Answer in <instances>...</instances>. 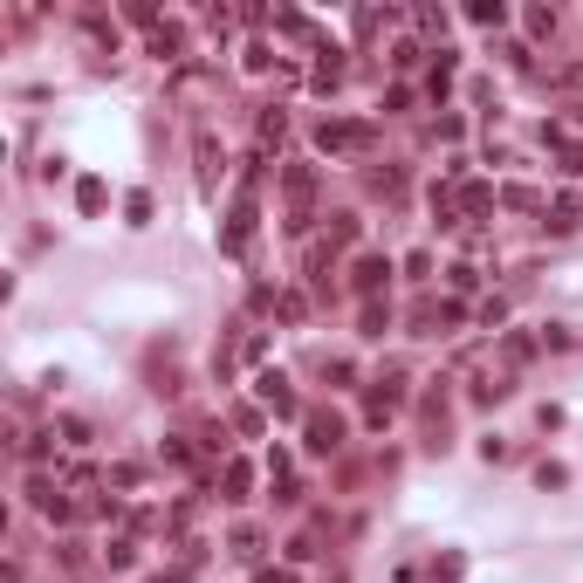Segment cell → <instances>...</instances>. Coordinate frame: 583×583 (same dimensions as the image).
I'll return each instance as SVG.
<instances>
[{
	"label": "cell",
	"instance_id": "cell-1",
	"mask_svg": "<svg viewBox=\"0 0 583 583\" xmlns=\"http://www.w3.org/2000/svg\"><path fill=\"white\" fill-rule=\"evenodd\" d=\"M282 192H289V234H309V220H316V172H309V165H289V172H282Z\"/></svg>",
	"mask_w": 583,
	"mask_h": 583
},
{
	"label": "cell",
	"instance_id": "cell-2",
	"mask_svg": "<svg viewBox=\"0 0 583 583\" xmlns=\"http://www.w3.org/2000/svg\"><path fill=\"white\" fill-rule=\"evenodd\" d=\"M405 405V371H385V377H371V398H364V419L371 425H385Z\"/></svg>",
	"mask_w": 583,
	"mask_h": 583
},
{
	"label": "cell",
	"instance_id": "cell-3",
	"mask_svg": "<svg viewBox=\"0 0 583 583\" xmlns=\"http://www.w3.org/2000/svg\"><path fill=\"white\" fill-rule=\"evenodd\" d=\"M316 152H371V124H344V117H330L316 131Z\"/></svg>",
	"mask_w": 583,
	"mask_h": 583
},
{
	"label": "cell",
	"instance_id": "cell-4",
	"mask_svg": "<svg viewBox=\"0 0 583 583\" xmlns=\"http://www.w3.org/2000/svg\"><path fill=\"white\" fill-rule=\"evenodd\" d=\"M302 432H309V453H344V432H350V425L337 419V412H309Z\"/></svg>",
	"mask_w": 583,
	"mask_h": 583
},
{
	"label": "cell",
	"instance_id": "cell-5",
	"mask_svg": "<svg viewBox=\"0 0 583 583\" xmlns=\"http://www.w3.org/2000/svg\"><path fill=\"white\" fill-rule=\"evenodd\" d=\"M254 192H240L234 199V213H227V254H247V240H254Z\"/></svg>",
	"mask_w": 583,
	"mask_h": 583
},
{
	"label": "cell",
	"instance_id": "cell-6",
	"mask_svg": "<svg viewBox=\"0 0 583 583\" xmlns=\"http://www.w3.org/2000/svg\"><path fill=\"white\" fill-rule=\"evenodd\" d=\"M350 282H357V295H364V302H377V295H385V282H392V261H385V254H357Z\"/></svg>",
	"mask_w": 583,
	"mask_h": 583
},
{
	"label": "cell",
	"instance_id": "cell-7",
	"mask_svg": "<svg viewBox=\"0 0 583 583\" xmlns=\"http://www.w3.org/2000/svg\"><path fill=\"white\" fill-rule=\"evenodd\" d=\"M192 172H199V192H213V186H220V144H213V131H206V124L192 131Z\"/></svg>",
	"mask_w": 583,
	"mask_h": 583
},
{
	"label": "cell",
	"instance_id": "cell-8",
	"mask_svg": "<svg viewBox=\"0 0 583 583\" xmlns=\"http://www.w3.org/2000/svg\"><path fill=\"white\" fill-rule=\"evenodd\" d=\"M254 392H261V405L275 412V419H295V392H289V377H282V371H261V377H254Z\"/></svg>",
	"mask_w": 583,
	"mask_h": 583
},
{
	"label": "cell",
	"instance_id": "cell-9",
	"mask_svg": "<svg viewBox=\"0 0 583 583\" xmlns=\"http://www.w3.org/2000/svg\"><path fill=\"white\" fill-rule=\"evenodd\" d=\"M282 137H289V117H282V110H261V124H254V165H261Z\"/></svg>",
	"mask_w": 583,
	"mask_h": 583
},
{
	"label": "cell",
	"instance_id": "cell-10",
	"mask_svg": "<svg viewBox=\"0 0 583 583\" xmlns=\"http://www.w3.org/2000/svg\"><path fill=\"white\" fill-rule=\"evenodd\" d=\"M542 227H549V234H577V227H583V199L563 192L556 206H542Z\"/></svg>",
	"mask_w": 583,
	"mask_h": 583
},
{
	"label": "cell",
	"instance_id": "cell-11",
	"mask_svg": "<svg viewBox=\"0 0 583 583\" xmlns=\"http://www.w3.org/2000/svg\"><path fill=\"white\" fill-rule=\"evenodd\" d=\"M535 350H542V337H529V330H508V337H501V364H529Z\"/></svg>",
	"mask_w": 583,
	"mask_h": 583
},
{
	"label": "cell",
	"instance_id": "cell-12",
	"mask_svg": "<svg viewBox=\"0 0 583 583\" xmlns=\"http://www.w3.org/2000/svg\"><path fill=\"white\" fill-rule=\"evenodd\" d=\"M152 55H159V62H179V55H186V35H179V27H152Z\"/></svg>",
	"mask_w": 583,
	"mask_h": 583
},
{
	"label": "cell",
	"instance_id": "cell-13",
	"mask_svg": "<svg viewBox=\"0 0 583 583\" xmlns=\"http://www.w3.org/2000/svg\"><path fill=\"white\" fill-rule=\"evenodd\" d=\"M220 487H227V501H247V487H254V474H247V460H227V474H220Z\"/></svg>",
	"mask_w": 583,
	"mask_h": 583
},
{
	"label": "cell",
	"instance_id": "cell-14",
	"mask_svg": "<svg viewBox=\"0 0 583 583\" xmlns=\"http://www.w3.org/2000/svg\"><path fill=\"white\" fill-rule=\"evenodd\" d=\"M487 206H494V186H480V179H467V186H460V213H474V220H480Z\"/></svg>",
	"mask_w": 583,
	"mask_h": 583
},
{
	"label": "cell",
	"instance_id": "cell-15",
	"mask_svg": "<svg viewBox=\"0 0 583 583\" xmlns=\"http://www.w3.org/2000/svg\"><path fill=\"white\" fill-rule=\"evenodd\" d=\"M508 392H515V385H508V371H494V377H480V385H474V405H501Z\"/></svg>",
	"mask_w": 583,
	"mask_h": 583
},
{
	"label": "cell",
	"instance_id": "cell-16",
	"mask_svg": "<svg viewBox=\"0 0 583 583\" xmlns=\"http://www.w3.org/2000/svg\"><path fill=\"white\" fill-rule=\"evenodd\" d=\"M104 563H110V570H131V563H137V542H131V535L104 542Z\"/></svg>",
	"mask_w": 583,
	"mask_h": 583
},
{
	"label": "cell",
	"instance_id": "cell-17",
	"mask_svg": "<svg viewBox=\"0 0 583 583\" xmlns=\"http://www.w3.org/2000/svg\"><path fill=\"white\" fill-rule=\"evenodd\" d=\"M357 240V213H330V247H350Z\"/></svg>",
	"mask_w": 583,
	"mask_h": 583
},
{
	"label": "cell",
	"instance_id": "cell-18",
	"mask_svg": "<svg viewBox=\"0 0 583 583\" xmlns=\"http://www.w3.org/2000/svg\"><path fill=\"white\" fill-rule=\"evenodd\" d=\"M385 330H392V309H385V302H364V330H357V337H385Z\"/></svg>",
	"mask_w": 583,
	"mask_h": 583
},
{
	"label": "cell",
	"instance_id": "cell-19",
	"mask_svg": "<svg viewBox=\"0 0 583 583\" xmlns=\"http://www.w3.org/2000/svg\"><path fill=\"white\" fill-rule=\"evenodd\" d=\"M227 549H234L240 563H254V556H261V529H234V542H227Z\"/></svg>",
	"mask_w": 583,
	"mask_h": 583
},
{
	"label": "cell",
	"instance_id": "cell-20",
	"mask_svg": "<svg viewBox=\"0 0 583 583\" xmlns=\"http://www.w3.org/2000/svg\"><path fill=\"white\" fill-rule=\"evenodd\" d=\"M104 199H110L104 179H82V186H76V206H82V213H104Z\"/></svg>",
	"mask_w": 583,
	"mask_h": 583
},
{
	"label": "cell",
	"instance_id": "cell-21",
	"mask_svg": "<svg viewBox=\"0 0 583 583\" xmlns=\"http://www.w3.org/2000/svg\"><path fill=\"white\" fill-rule=\"evenodd\" d=\"M467 21H474V27H501L508 7H487V0H474V7H467Z\"/></svg>",
	"mask_w": 583,
	"mask_h": 583
},
{
	"label": "cell",
	"instance_id": "cell-22",
	"mask_svg": "<svg viewBox=\"0 0 583 583\" xmlns=\"http://www.w3.org/2000/svg\"><path fill=\"white\" fill-rule=\"evenodd\" d=\"M501 323H508V302H501V295H487V302H480V330H501Z\"/></svg>",
	"mask_w": 583,
	"mask_h": 583
},
{
	"label": "cell",
	"instance_id": "cell-23",
	"mask_svg": "<svg viewBox=\"0 0 583 583\" xmlns=\"http://www.w3.org/2000/svg\"><path fill=\"white\" fill-rule=\"evenodd\" d=\"M124 220H131V227H144V220H152V192H131V199H124Z\"/></svg>",
	"mask_w": 583,
	"mask_h": 583
},
{
	"label": "cell",
	"instance_id": "cell-24",
	"mask_svg": "<svg viewBox=\"0 0 583 583\" xmlns=\"http://www.w3.org/2000/svg\"><path fill=\"white\" fill-rule=\"evenodd\" d=\"M137 480H144V467H137V460H117V467H110V487H137Z\"/></svg>",
	"mask_w": 583,
	"mask_h": 583
},
{
	"label": "cell",
	"instance_id": "cell-25",
	"mask_svg": "<svg viewBox=\"0 0 583 583\" xmlns=\"http://www.w3.org/2000/svg\"><path fill=\"white\" fill-rule=\"evenodd\" d=\"M21 460H27V467H42V460H49V432H35V439H21Z\"/></svg>",
	"mask_w": 583,
	"mask_h": 583
},
{
	"label": "cell",
	"instance_id": "cell-26",
	"mask_svg": "<svg viewBox=\"0 0 583 583\" xmlns=\"http://www.w3.org/2000/svg\"><path fill=\"white\" fill-rule=\"evenodd\" d=\"M302 494H309V487H302V480H289V474H282V487H275V501H282V508H302Z\"/></svg>",
	"mask_w": 583,
	"mask_h": 583
},
{
	"label": "cell",
	"instance_id": "cell-27",
	"mask_svg": "<svg viewBox=\"0 0 583 583\" xmlns=\"http://www.w3.org/2000/svg\"><path fill=\"white\" fill-rule=\"evenodd\" d=\"M419 55H425L419 42H398V49H392V69H419Z\"/></svg>",
	"mask_w": 583,
	"mask_h": 583
},
{
	"label": "cell",
	"instance_id": "cell-28",
	"mask_svg": "<svg viewBox=\"0 0 583 583\" xmlns=\"http://www.w3.org/2000/svg\"><path fill=\"white\" fill-rule=\"evenodd\" d=\"M302 309H309L302 295H282V302H275V316H282V323H302Z\"/></svg>",
	"mask_w": 583,
	"mask_h": 583
},
{
	"label": "cell",
	"instance_id": "cell-29",
	"mask_svg": "<svg viewBox=\"0 0 583 583\" xmlns=\"http://www.w3.org/2000/svg\"><path fill=\"white\" fill-rule=\"evenodd\" d=\"M159 460H165V467H186L192 453H186V439H165V447H159Z\"/></svg>",
	"mask_w": 583,
	"mask_h": 583
},
{
	"label": "cell",
	"instance_id": "cell-30",
	"mask_svg": "<svg viewBox=\"0 0 583 583\" xmlns=\"http://www.w3.org/2000/svg\"><path fill=\"white\" fill-rule=\"evenodd\" d=\"M535 480H542V487H563V480H570V467H556V460H542V467H535Z\"/></svg>",
	"mask_w": 583,
	"mask_h": 583
},
{
	"label": "cell",
	"instance_id": "cell-31",
	"mask_svg": "<svg viewBox=\"0 0 583 583\" xmlns=\"http://www.w3.org/2000/svg\"><path fill=\"white\" fill-rule=\"evenodd\" d=\"M385 110H392V117H398V110H412V89H405V82H392V89H385Z\"/></svg>",
	"mask_w": 583,
	"mask_h": 583
},
{
	"label": "cell",
	"instance_id": "cell-32",
	"mask_svg": "<svg viewBox=\"0 0 583 583\" xmlns=\"http://www.w3.org/2000/svg\"><path fill=\"white\" fill-rule=\"evenodd\" d=\"M563 172H583V144H570V152H563Z\"/></svg>",
	"mask_w": 583,
	"mask_h": 583
},
{
	"label": "cell",
	"instance_id": "cell-33",
	"mask_svg": "<svg viewBox=\"0 0 583 583\" xmlns=\"http://www.w3.org/2000/svg\"><path fill=\"white\" fill-rule=\"evenodd\" d=\"M254 583H295V577H289V570H261Z\"/></svg>",
	"mask_w": 583,
	"mask_h": 583
}]
</instances>
